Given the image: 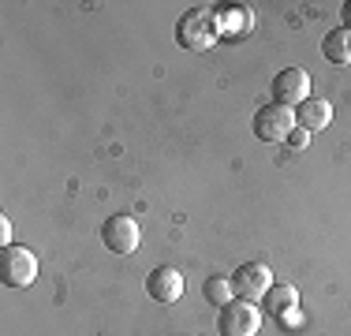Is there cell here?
Masks as SVG:
<instances>
[{
    "mask_svg": "<svg viewBox=\"0 0 351 336\" xmlns=\"http://www.w3.org/2000/svg\"><path fill=\"white\" fill-rule=\"evenodd\" d=\"M38 280V258L23 243L0 247V284L4 288H30Z\"/></svg>",
    "mask_w": 351,
    "mask_h": 336,
    "instance_id": "1",
    "label": "cell"
},
{
    "mask_svg": "<svg viewBox=\"0 0 351 336\" xmlns=\"http://www.w3.org/2000/svg\"><path fill=\"white\" fill-rule=\"evenodd\" d=\"M258 329H262V307L250 299L236 296L217 314V333L221 336H258Z\"/></svg>",
    "mask_w": 351,
    "mask_h": 336,
    "instance_id": "2",
    "label": "cell"
},
{
    "mask_svg": "<svg viewBox=\"0 0 351 336\" xmlns=\"http://www.w3.org/2000/svg\"><path fill=\"white\" fill-rule=\"evenodd\" d=\"M176 38H180L183 49H191V53H202V49H210L217 38H221V30H217V19L213 12H202V8H195V12H187L180 19V27H176Z\"/></svg>",
    "mask_w": 351,
    "mask_h": 336,
    "instance_id": "3",
    "label": "cell"
},
{
    "mask_svg": "<svg viewBox=\"0 0 351 336\" xmlns=\"http://www.w3.org/2000/svg\"><path fill=\"white\" fill-rule=\"evenodd\" d=\"M250 128H254V139H262V142H288V134L295 131V108L269 101V105H262L254 112Z\"/></svg>",
    "mask_w": 351,
    "mask_h": 336,
    "instance_id": "4",
    "label": "cell"
},
{
    "mask_svg": "<svg viewBox=\"0 0 351 336\" xmlns=\"http://www.w3.org/2000/svg\"><path fill=\"white\" fill-rule=\"evenodd\" d=\"M101 243L112 254H135L138 243H142V228L131 213H116L101 224Z\"/></svg>",
    "mask_w": 351,
    "mask_h": 336,
    "instance_id": "5",
    "label": "cell"
},
{
    "mask_svg": "<svg viewBox=\"0 0 351 336\" xmlns=\"http://www.w3.org/2000/svg\"><path fill=\"white\" fill-rule=\"evenodd\" d=\"M269 94H273V101H277V105L299 108L306 97H311V75H306L303 67H280V71L273 75Z\"/></svg>",
    "mask_w": 351,
    "mask_h": 336,
    "instance_id": "6",
    "label": "cell"
},
{
    "mask_svg": "<svg viewBox=\"0 0 351 336\" xmlns=\"http://www.w3.org/2000/svg\"><path fill=\"white\" fill-rule=\"evenodd\" d=\"M273 273H269V265L265 262H243L232 273V288H236V296L239 299H250V302H262V296L273 288Z\"/></svg>",
    "mask_w": 351,
    "mask_h": 336,
    "instance_id": "7",
    "label": "cell"
},
{
    "mask_svg": "<svg viewBox=\"0 0 351 336\" xmlns=\"http://www.w3.org/2000/svg\"><path fill=\"white\" fill-rule=\"evenodd\" d=\"M146 296L154 299V302L172 307V302L183 296V273L176 265H154L146 273Z\"/></svg>",
    "mask_w": 351,
    "mask_h": 336,
    "instance_id": "8",
    "label": "cell"
},
{
    "mask_svg": "<svg viewBox=\"0 0 351 336\" xmlns=\"http://www.w3.org/2000/svg\"><path fill=\"white\" fill-rule=\"evenodd\" d=\"M332 123V105L325 97H306L303 105L295 108V128H303L306 134L325 131Z\"/></svg>",
    "mask_w": 351,
    "mask_h": 336,
    "instance_id": "9",
    "label": "cell"
},
{
    "mask_svg": "<svg viewBox=\"0 0 351 336\" xmlns=\"http://www.w3.org/2000/svg\"><path fill=\"white\" fill-rule=\"evenodd\" d=\"M213 19H217L221 38H239V34L250 30V8L247 4H217Z\"/></svg>",
    "mask_w": 351,
    "mask_h": 336,
    "instance_id": "10",
    "label": "cell"
},
{
    "mask_svg": "<svg viewBox=\"0 0 351 336\" xmlns=\"http://www.w3.org/2000/svg\"><path fill=\"white\" fill-rule=\"evenodd\" d=\"M295 307H299V288L295 284H273V288L262 296V314L288 317V314H295Z\"/></svg>",
    "mask_w": 351,
    "mask_h": 336,
    "instance_id": "11",
    "label": "cell"
},
{
    "mask_svg": "<svg viewBox=\"0 0 351 336\" xmlns=\"http://www.w3.org/2000/svg\"><path fill=\"white\" fill-rule=\"evenodd\" d=\"M322 56L329 64H337V67L351 64V30L348 27H337V30L325 34V38H322Z\"/></svg>",
    "mask_w": 351,
    "mask_h": 336,
    "instance_id": "12",
    "label": "cell"
},
{
    "mask_svg": "<svg viewBox=\"0 0 351 336\" xmlns=\"http://www.w3.org/2000/svg\"><path fill=\"white\" fill-rule=\"evenodd\" d=\"M202 296L210 307H228L232 299H236V288H232V276H210V280L202 284Z\"/></svg>",
    "mask_w": 351,
    "mask_h": 336,
    "instance_id": "13",
    "label": "cell"
},
{
    "mask_svg": "<svg viewBox=\"0 0 351 336\" xmlns=\"http://www.w3.org/2000/svg\"><path fill=\"white\" fill-rule=\"evenodd\" d=\"M306 142H311V134H306L303 128H295V131L288 134V142H284V146H288L291 154H299V149H306Z\"/></svg>",
    "mask_w": 351,
    "mask_h": 336,
    "instance_id": "14",
    "label": "cell"
},
{
    "mask_svg": "<svg viewBox=\"0 0 351 336\" xmlns=\"http://www.w3.org/2000/svg\"><path fill=\"white\" fill-rule=\"evenodd\" d=\"M8 243H12V221L0 213V247H8Z\"/></svg>",
    "mask_w": 351,
    "mask_h": 336,
    "instance_id": "15",
    "label": "cell"
},
{
    "mask_svg": "<svg viewBox=\"0 0 351 336\" xmlns=\"http://www.w3.org/2000/svg\"><path fill=\"white\" fill-rule=\"evenodd\" d=\"M340 15H344V27L351 30V0H348V4H344V8H340Z\"/></svg>",
    "mask_w": 351,
    "mask_h": 336,
    "instance_id": "16",
    "label": "cell"
}]
</instances>
